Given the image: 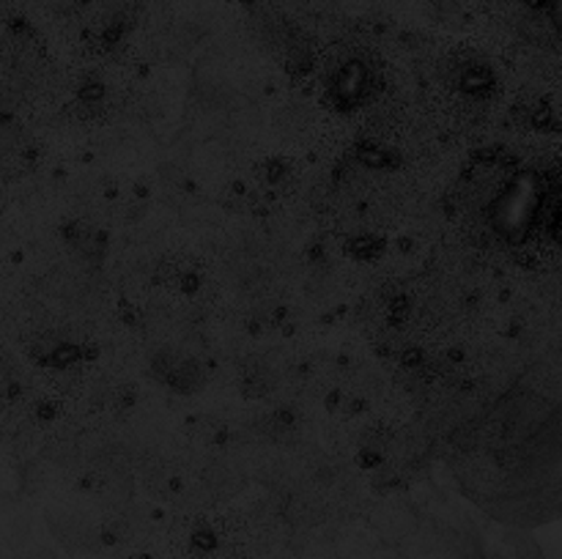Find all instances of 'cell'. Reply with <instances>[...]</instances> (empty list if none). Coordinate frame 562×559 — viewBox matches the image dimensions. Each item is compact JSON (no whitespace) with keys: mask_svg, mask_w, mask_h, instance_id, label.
<instances>
[{"mask_svg":"<svg viewBox=\"0 0 562 559\" xmlns=\"http://www.w3.org/2000/svg\"><path fill=\"white\" fill-rule=\"evenodd\" d=\"M525 3L562 38V0H525Z\"/></svg>","mask_w":562,"mask_h":559,"instance_id":"cell-3","label":"cell"},{"mask_svg":"<svg viewBox=\"0 0 562 559\" xmlns=\"http://www.w3.org/2000/svg\"><path fill=\"white\" fill-rule=\"evenodd\" d=\"M368 85H371V69L360 60H349L344 69H338L335 75L333 88L340 96V102H355V99H362L368 93Z\"/></svg>","mask_w":562,"mask_h":559,"instance_id":"cell-2","label":"cell"},{"mask_svg":"<svg viewBox=\"0 0 562 559\" xmlns=\"http://www.w3.org/2000/svg\"><path fill=\"white\" fill-rule=\"evenodd\" d=\"M560 217L558 219H554V230H558V236H560V239H562V208H560Z\"/></svg>","mask_w":562,"mask_h":559,"instance_id":"cell-4","label":"cell"},{"mask_svg":"<svg viewBox=\"0 0 562 559\" xmlns=\"http://www.w3.org/2000/svg\"><path fill=\"white\" fill-rule=\"evenodd\" d=\"M543 190L532 173L510 179L492 201V225L503 239L521 241L541 217Z\"/></svg>","mask_w":562,"mask_h":559,"instance_id":"cell-1","label":"cell"}]
</instances>
